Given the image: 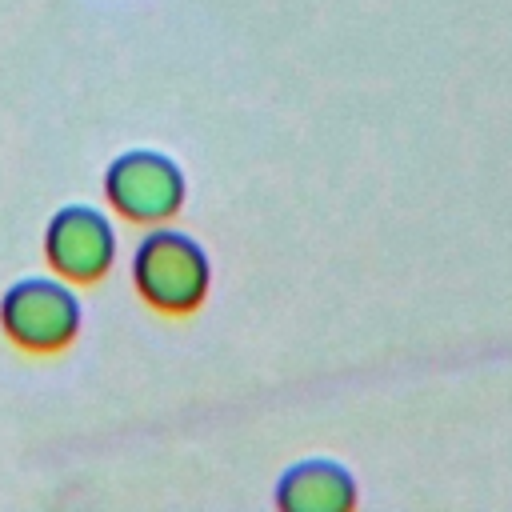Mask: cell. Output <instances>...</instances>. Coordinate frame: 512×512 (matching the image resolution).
Returning a JSON list of instances; mask_svg holds the SVG:
<instances>
[{"mask_svg":"<svg viewBox=\"0 0 512 512\" xmlns=\"http://www.w3.org/2000/svg\"><path fill=\"white\" fill-rule=\"evenodd\" d=\"M208 280H212V264L192 236L176 228H156L136 244L132 284L156 312L168 316L196 312L208 296Z\"/></svg>","mask_w":512,"mask_h":512,"instance_id":"cell-1","label":"cell"},{"mask_svg":"<svg viewBox=\"0 0 512 512\" xmlns=\"http://www.w3.org/2000/svg\"><path fill=\"white\" fill-rule=\"evenodd\" d=\"M0 328L24 352H60L80 332V300L64 280H20L0 300Z\"/></svg>","mask_w":512,"mask_h":512,"instance_id":"cell-2","label":"cell"},{"mask_svg":"<svg viewBox=\"0 0 512 512\" xmlns=\"http://www.w3.org/2000/svg\"><path fill=\"white\" fill-rule=\"evenodd\" d=\"M184 172L172 156L164 152H124L108 164L104 172V196L108 204L132 220V224H160L172 220L184 204Z\"/></svg>","mask_w":512,"mask_h":512,"instance_id":"cell-3","label":"cell"},{"mask_svg":"<svg viewBox=\"0 0 512 512\" xmlns=\"http://www.w3.org/2000/svg\"><path fill=\"white\" fill-rule=\"evenodd\" d=\"M48 264L72 284H96L116 260V228L88 204L60 208L44 228Z\"/></svg>","mask_w":512,"mask_h":512,"instance_id":"cell-4","label":"cell"},{"mask_svg":"<svg viewBox=\"0 0 512 512\" xmlns=\"http://www.w3.org/2000/svg\"><path fill=\"white\" fill-rule=\"evenodd\" d=\"M276 504L284 512H344L356 504V484L336 460H300L280 476Z\"/></svg>","mask_w":512,"mask_h":512,"instance_id":"cell-5","label":"cell"}]
</instances>
